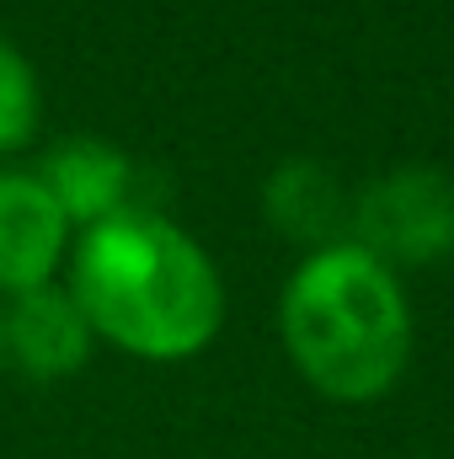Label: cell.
Wrapping results in <instances>:
<instances>
[{
	"mask_svg": "<svg viewBox=\"0 0 454 459\" xmlns=\"http://www.w3.org/2000/svg\"><path fill=\"white\" fill-rule=\"evenodd\" d=\"M70 294L92 332L155 363L204 352L225 321L209 251L150 209H123L81 235Z\"/></svg>",
	"mask_w": 454,
	"mask_h": 459,
	"instance_id": "1",
	"label": "cell"
},
{
	"mask_svg": "<svg viewBox=\"0 0 454 459\" xmlns=\"http://www.w3.org/2000/svg\"><path fill=\"white\" fill-rule=\"evenodd\" d=\"M284 347L332 401L385 395L412 352V310L396 273L353 240L305 256L284 289Z\"/></svg>",
	"mask_w": 454,
	"mask_h": 459,
	"instance_id": "2",
	"label": "cell"
},
{
	"mask_svg": "<svg viewBox=\"0 0 454 459\" xmlns=\"http://www.w3.org/2000/svg\"><path fill=\"white\" fill-rule=\"evenodd\" d=\"M353 230L369 256L385 267H417L454 251V177L439 166H401L390 177H374L353 198Z\"/></svg>",
	"mask_w": 454,
	"mask_h": 459,
	"instance_id": "3",
	"label": "cell"
},
{
	"mask_svg": "<svg viewBox=\"0 0 454 459\" xmlns=\"http://www.w3.org/2000/svg\"><path fill=\"white\" fill-rule=\"evenodd\" d=\"M32 177L54 198V209L65 214V225L92 230L102 220H113V214H123V209H139V204H128V187H134L128 155L108 139H92V134L59 139Z\"/></svg>",
	"mask_w": 454,
	"mask_h": 459,
	"instance_id": "4",
	"label": "cell"
},
{
	"mask_svg": "<svg viewBox=\"0 0 454 459\" xmlns=\"http://www.w3.org/2000/svg\"><path fill=\"white\" fill-rule=\"evenodd\" d=\"M65 214L32 171H0V294L43 289L65 256Z\"/></svg>",
	"mask_w": 454,
	"mask_h": 459,
	"instance_id": "5",
	"label": "cell"
},
{
	"mask_svg": "<svg viewBox=\"0 0 454 459\" xmlns=\"http://www.w3.org/2000/svg\"><path fill=\"white\" fill-rule=\"evenodd\" d=\"M5 352L16 368H27L32 379H65L92 358V321L81 316L70 289H27L16 294V305L5 310Z\"/></svg>",
	"mask_w": 454,
	"mask_h": 459,
	"instance_id": "6",
	"label": "cell"
},
{
	"mask_svg": "<svg viewBox=\"0 0 454 459\" xmlns=\"http://www.w3.org/2000/svg\"><path fill=\"white\" fill-rule=\"evenodd\" d=\"M262 209L278 235L289 240H305V246H337V235L347 220H353V204L342 193L337 171L321 166V160H284L267 187H262Z\"/></svg>",
	"mask_w": 454,
	"mask_h": 459,
	"instance_id": "7",
	"label": "cell"
},
{
	"mask_svg": "<svg viewBox=\"0 0 454 459\" xmlns=\"http://www.w3.org/2000/svg\"><path fill=\"white\" fill-rule=\"evenodd\" d=\"M32 134H38V75L22 59V48L0 38V155L22 150Z\"/></svg>",
	"mask_w": 454,
	"mask_h": 459,
	"instance_id": "8",
	"label": "cell"
},
{
	"mask_svg": "<svg viewBox=\"0 0 454 459\" xmlns=\"http://www.w3.org/2000/svg\"><path fill=\"white\" fill-rule=\"evenodd\" d=\"M0 363H5V326H0Z\"/></svg>",
	"mask_w": 454,
	"mask_h": 459,
	"instance_id": "9",
	"label": "cell"
}]
</instances>
